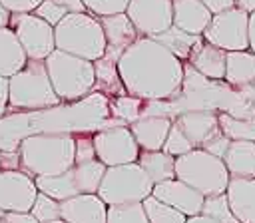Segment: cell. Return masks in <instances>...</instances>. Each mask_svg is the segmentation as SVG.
<instances>
[{"label": "cell", "instance_id": "41", "mask_svg": "<svg viewBox=\"0 0 255 223\" xmlns=\"http://www.w3.org/2000/svg\"><path fill=\"white\" fill-rule=\"evenodd\" d=\"M213 14H217V12H223V10H227V8H233L235 6V0H201Z\"/></svg>", "mask_w": 255, "mask_h": 223}, {"label": "cell", "instance_id": "16", "mask_svg": "<svg viewBox=\"0 0 255 223\" xmlns=\"http://www.w3.org/2000/svg\"><path fill=\"white\" fill-rule=\"evenodd\" d=\"M100 24H102L104 36H106V54L116 60L122 56V52L128 46H131L139 38V32L135 30V26L131 24V20L128 18L126 12L102 16Z\"/></svg>", "mask_w": 255, "mask_h": 223}, {"label": "cell", "instance_id": "42", "mask_svg": "<svg viewBox=\"0 0 255 223\" xmlns=\"http://www.w3.org/2000/svg\"><path fill=\"white\" fill-rule=\"evenodd\" d=\"M8 108V78L0 76V117Z\"/></svg>", "mask_w": 255, "mask_h": 223}, {"label": "cell", "instance_id": "27", "mask_svg": "<svg viewBox=\"0 0 255 223\" xmlns=\"http://www.w3.org/2000/svg\"><path fill=\"white\" fill-rule=\"evenodd\" d=\"M94 70H96V86L102 88L108 94H124L126 88L122 84V78L118 74V60L104 54L102 58H98L94 62Z\"/></svg>", "mask_w": 255, "mask_h": 223}, {"label": "cell", "instance_id": "12", "mask_svg": "<svg viewBox=\"0 0 255 223\" xmlns=\"http://www.w3.org/2000/svg\"><path fill=\"white\" fill-rule=\"evenodd\" d=\"M128 18L139 32V36H157L173 24L171 0H129L126 8Z\"/></svg>", "mask_w": 255, "mask_h": 223}, {"label": "cell", "instance_id": "6", "mask_svg": "<svg viewBox=\"0 0 255 223\" xmlns=\"http://www.w3.org/2000/svg\"><path fill=\"white\" fill-rule=\"evenodd\" d=\"M175 177L197 189L201 195L225 193L229 185V171L221 157L195 147L175 157Z\"/></svg>", "mask_w": 255, "mask_h": 223}, {"label": "cell", "instance_id": "1", "mask_svg": "<svg viewBox=\"0 0 255 223\" xmlns=\"http://www.w3.org/2000/svg\"><path fill=\"white\" fill-rule=\"evenodd\" d=\"M118 74L126 94L143 102L173 98L183 84V64L155 38L139 36L118 58Z\"/></svg>", "mask_w": 255, "mask_h": 223}, {"label": "cell", "instance_id": "5", "mask_svg": "<svg viewBox=\"0 0 255 223\" xmlns=\"http://www.w3.org/2000/svg\"><path fill=\"white\" fill-rule=\"evenodd\" d=\"M60 102L44 60H28L20 72L8 78V104L16 110H44Z\"/></svg>", "mask_w": 255, "mask_h": 223}, {"label": "cell", "instance_id": "43", "mask_svg": "<svg viewBox=\"0 0 255 223\" xmlns=\"http://www.w3.org/2000/svg\"><path fill=\"white\" fill-rule=\"evenodd\" d=\"M60 6H64L68 12H86V6L82 0H56Z\"/></svg>", "mask_w": 255, "mask_h": 223}, {"label": "cell", "instance_id": "18", "mask_svg": "<svg viewBox=\"0 0 255 223\" xmlns=\"http://www.w3.org/2000/svg\"><path fill=\"white\" fill-rule=\"evenodd\" d=\"M227 199L239 223H255V177H231Z\"/></svg>", "mask_w": 255, "mask_h": 223}, {"label": "cell", "instance_id": "13", "mask_svg": "<svg viewBox=\"0 0 255 223\" xmlns=\"http://www.w3.org/2000/svg\"><path fill=\"white\" fill-rule=\"evenodd\" d=\"M38 195L32 175L18 169H0V211H30Z\"/></svg>", "mask_w": 255, "mask_h": 223}, {"label": "cell", "instance_id": "50", "mask_svg": "<svg viewBox=\"0 0 255 223\" xmlns=\"http://www.w3.org/2000/svg\"><path fill=\"white\" fill-rule=\"evenodd\" d=\"M2 215H4V211H0V217H2Z\"/></svg>", "mask_w": 255, "mask_h": 223}, {"label": "cell", "instance_id": "25", "mask_svg": "<svg viewBox=\"0 0 255 223\" xmlns=\"http://www.w3.org/2000/svg\"><path fill=\"white\" fill-rule=\"evenodd\" d=\"M137 163L149 175L153 185L159 183V181L175 177V157L165 153L163 149H157V151H143L141 149L139 157H137Z\"/></svg>", "mask_w": 255, "mask_h": 223}, {"label": "cell", "instance_id": "30", "mask_svg": "<svg viewBox=\"0 0 255 223\" xmlns=\"http://www.w3.org/2000/svg\"><path fill=\"white\" fill-rule=\"evenodd\" d=\"M201 213L215 219L217 223H239L237 217L233 215L231 207H229V199L227 193H217V195H207L201 207Z\"/></svg>", "mask_w": 255, "mask_h": 223}, {"label": "cell", "instance_id": "48", "mask_svg": "<svg viewBox=\"0 0 255 223\" xmlns=\"http://www.w3.org/2000/svg\"><path fill=\"white\" fill-rule=\"evenodd\" d=\"M50 223H66L64 219H56V221H50Z\"/></svg>", "mask_w": 255, "mask_h": 223}, {"label": "cell", "instance_id": "26", "mask_svg": "<svg viewBox=\"0 0 255 223\" xmlns=\"http://www.w3.org/2000/svg\"><path fill=\"white\" fill-rule=\"evenodd\" d=\"M159 44H163L169 52H173L179 60H187L193 52V48L203 40V36H195V34H189V32H183L179 30L177 26H169L167 30H163L161 34L153 36Z\"/></svg>", "mask_w": 255, "mask_h": 223}, {"label": "cell", "instance_id": "44", "mask_svg": "<svg viewBox=\"0 0 255 223\" xmlns=\"http://www.w3.org/2000/svg\"><path fill=\"white\" fill-rule=\"evenodd\" d=\"M249 50L255 52V12L249 14Z\"/></svg>", "mask_w": 255, "mask_h": 223}, {"label": "cell", "instance_id": "29", "mask_svg": "<svg viewBox=\"0 0 255 223\" xmlns=\"http://www.w3.org/2000/svg\"><path fill=\"white\" fill-rule=\"evenodd\" d=\"M141 203H143V209H145L149 223H185L187 221V217L181 211L169 207L167 203L155 199L153 195L145 197Z\"/></svg>", "mask_w": 255, "mask_h": 223}, {"label": "cell", "instance_id": "11", "mask_svg": "<svg viewBox=\"0 0 255 223\" xmlns=\"http://www.w3.org/2000/svg\"><path fill=\"white\" fill-rule=\"evenodd\" d=\"M94 149H96V159H100L106 167L133 163L137 161L141 151L129 125L106 127L94 133Z\"/></svg>", "mask_w": 255, "mask_h": 223}, {"label": "cell", "instance_id": "28", "mask_svg": "<svg viewBox=\"0 0 255 223\" xmlns=\"http://www.w3.org/2000/svg\"><path fill=\"white\" fill-rule=\"evenodd\" d=\"M219 127L231 141L233 139L255 141V115L239 117L225 112V113H219Z\"/></svg>", "mask_w": 255, "mask_h": 223}, {"label": "cell", "instance_id": "20", "mask_svg": "<svg viewBox=\"0 0 255 223\" xmlns=\"http://www.w3.org/2000/svg\"><path fill=\"white\" fill-rule=\"evenodd\" d=\"M173 2V26L183 32L201 36L209 26L213 12L201 0H171Z\"/></svg>", "mask_w": 255, "mask_h": 223}, {"label": "cell", "instance_id": "33", "mask_svg": "<svg viewBox=\"0 0 255 223\" xmlns=\"http://www.w3.org/2000/svg\"><path fill=\"white\" fill-rule=\"evenodd\" d=\"M161 149H163L165 153L173 155V157H179V155H183V153L195 149V145H193L191 139L183 133V129L179 127V123L173 119V123H171V127H169V133H167L165 143H163Z\"/></svg>", "mask_w": 255, "mask_h": 223}, {"label": "cell", "instance_id": "15", "mask_svg": "<svg viewBox=\"0 0 255 223\" xmlns=\"http://www.w3.org/2000/svg\"><path fill=\"white\" fill-rule=\"evenodd\" d=\"M60 219L66 223H106L108 205L98 193H82L60 201Z\"/></svg>", "mask_w": 255, "mask_h": 223}, {"label": "cell", "instance_id": "24", "mask_svg": "<svg viewBox=\"0 0 255 223\" xmlns=\"http://www.w3.org/2000/svg\"><path fill=\"white\" fill-rule=\"evenodd\" d=\"M225 82L233 88H251L255 86V52H227Z\"/></svg>", "mask_w": 255, "mask_h": 223}, {"label": "cell", "instance_id": "49", "mask_svg": "<svg viewBox=\"0 0 255 223\" xmlns=\"http://www.w3.org/2000/svg\"><path fill=\"white\" fill-rule=\"evenodd\" d=\"M0 223H6V221H4V219H2V217H0Z\"/></svg>", "mask_w": 255, "mask_h": 223}, {"label": "cell", "instance_id": "23", "mask_svg": "<svg viewBox=\"0 0 255 223\" xmlns=\"http://www.w3.org/2000/svg\"><path fill=\"white\" fill-rule=\"evenodd\" d=\"M28 62V56L16 36V32L6 26L0 28V76L10 78L20 72Z\"/></svg>", "mask_w": 255, "mask_h": 223}, {"label": "cell", "instance_id": "14", "mask_svg": "<svg viewBox=\"0 0 255 223\" xmlns=\"http://www.w3.org/2000/svg\"><path fill=\"white\" fill-rule=\"evenodd\" d=\"M151 195L163 203H167L169 207L181 211L185 217L191 215H199L205 195H201L197 189H193L191 185H187L185 181L173 177V179H165L153 185Z\"/></svg>", "mask_w": 255, "mask_h": 223}, {"label": "cell", "instance_id": "32", "mask_svg": "<svg viewBox=\"0 0 255 223\" xmlns=\"http://www.w3.org/2000/svg\"><path fill=\"white\" fill-rule=\"evenodd\" d=\"M30 213L40 221V223H50V221H56L60 219V201L38 191L34 203H32V209Z\"/></svg>", "mask_w": 255, "mask_h": 223}, {"label": "cell", "instance_id": "17", "mask_svg": "<svg viewBox=\"0 0 255 223\" xmlns=\"http://www.w3.org/2000/svg\"><path fill=\"white\" fill-rule=\"evenodd\" d=\"M173 119L167 115H141L129 123V129L143 151H157L163 147Z\"/></svg>", "mask_w": 255, "mask_h": 223}, {"label": "cell", "instance_id": "8", "mask_svg": "<svg viewBox=\"0 0 255 223\" xmlns=\"http://www.w3.org/2000/svg\"><path fill=\"white\" fill-rule=\"evenodd\" d=\"M104 173H106V165L100 159H92L84 163H74L68 171L60 175L34 177V181H36L38 191L58 201H64V199H70L82 193H98Z\"/></svg>", "mask_w": 255, "mask_h": 223}, {"label": "cell", "instance_id": "10", "mask_svg": "<svg viewBox=\"0 0 255 223\" xmlns=\"http://www.w3.org/2000/svg\"><path fill=\"white\" fill-rule=\"evenodd\" d=\"M10 22L28 60H46L56 50L54 26H50L46 20H42L34 12L12 14Z\"/></svg>", "mask_w": 255, "mask_h": 223}, {"label": "cell", "instance_id": "47", "mask_svg": "<svg viewBox=\"0 0 255 223\" xmlns=\"http://www.w3.org/2000/svg\"><path fill=\"white\" fill-rule=\"evenodd\" d=\"M185 223H217V221L211 219V217H207V215H203V213H199V215H191V217H187Z\"/></svg>", "mask_w": 255, "mask_h": 223}, {"label": "cell", "instance_id": "45", "mask_svg": "<svg viewBox=\"0 0 255 223\" xmlns=\"http://www.w3.org/2000/svg\"><path fill=\"white\" fill-rule=\"evenodd\" d=\"M10 16H12V12L0 2V28H6L10 24Z\"/></svg>", "mask_w": 255, "mask_h": 223}, {"label": "cell", "instance_id": "7", "mask_svg": "<svg viewBox=\"0 0 255 223\" xmlns=\"http://www.w3.org/2000/svg\"><path fill=\"white\" fill-rule=\"evenodd\" d=\"M153 191V181L143 171V167L133 163L106 167L104 179L100 183L98 195L106 205H128L141 203Z\"/></svg>", "mask_w": 255, "mask_h": 223}, {"label": "cell", "instance_id": "4", "mask_svg": "<svg viewBox=\"0 0 255 223\" xmlns=\"http://www.w3.org/2000/svg\"><path fill=\"white\" fill-rule=\"evenodd\" d=\"M44 64H46L48 78L52 82L54 92L64 102L80 100L96 86L94 62L86 58H80L56 48L44 60Z\"/></svg>", "mask_w": 255, "mask_h": 223}, {"label": "cell", "instance_id": "39", "mask_svg": "<svg viewBox=\"0 0 255 223\" xmlns=\"http://www.w3.org/2000/svg\"><path fill=\"white\" fill-rule=\"evenodd\" d=\"M12 14H24V12H34L36 6L42 0H0Z\"/></svg>", "mask_w": 255, "mask_h": 223}, {"label": "cell", "instance_id": "21", "mask_svg": "<svg viewBox=\"0 0 255 223\" xmlns=\"http://www.w3.org/2000/svg\"><path fill=\"white\" fill-rule=\"evenodd\" d=\"M189 64L197 74H201L207 80H225V68H227V52L201 40L191 56L187 58Z\"/></svg>", "mask_w": 255, "mask_h": 223}, {"label": "cell", "instance_id": "31", "mask_svg": "<svg viewBox=\"0 0 255 223\" xmlns=\"http://www.w3.org/2000/svg\"><path fill=\"white\" fill-rule=\"evenodd\" d=\"M106 223H149L143 203H128V205H108Z\"/></svg>", "mask_w": 255, "mask_h": 223}, {"label": "cell", "instance_id": "34", "mask_svg": "<svg viewBox=\"0 0 255 223\" xmlns=\"http://www.w3.org/2000/svg\"><path fill=\"white\" fill-rule=\"evenodd\" d=\"M110 108H112V113H114L116 117L135 121V119H137V115L141 113L143 100H139V98H135V96L126 94V96H120V98L112 100Z\"/></svg>", "mask_w": 255, "mask_h": 223}, {"label": "cell", "instance_id": "19", "mask_svg": "<svg viewBox=\"0 0 255 223\" xmlns=\"http://www.w3.org/2000/svg\"><path fill=\"white\" fill-rule=\"evenodd\" d=\"M175 121L179 123V127L191 139V143L195 147H201L209 137H213L217 131H221V127H219V113L207 112V110L183 112V113H179L175 117Z\"/></svg>", "mask_w": 255, "mask_h": 223}, {"label": "cell", "instance_id": "22", "mask_svg": "<svg viewBox=\"0 0 255 223\" xmlns=\"http://www.w3.org/2000/svg\"><path fill=\"white\" fill-rule=\"evenodd\" d=\"M229 177H255V141L233 139L223 155Z\"/></svg>", "mask_w": 255, "mask_h": 223}, {"label": "cell", "instance_id": "37", "mask_svg": "<svg viewBox=\"0 0 255 223\" xmlns=\"http://www.w3.org/2000/svg\"><path fill=\"white\" fill-rule=\"evenodd\" d=\"M76 137V163L96 159L94 135H74Z\"/></svg>", "mask_w": 255, "mask_h": 223}, {"label": "cell", "instance_id": "38", "mask_svg": "<svg viewBox=\"0 0 255 223\" xmlns=\"http://www.w3.org/2000/svg\"><path fill=\"white\" fill-rule=\"evenodd\" d=\"M229 143H231V139H229L223 131H217L213 137H209V139L201 145V149H205L207 153L217 155V157H221V159H223V155H225V151H227Z\"/></svg>", "mask_w": 255, "mask_h": 223}, {"label": "cell", "instance_id": "2", "mask_svg": "<svg viewBox=\"0 0 255 223\" xmlns=\"http://www.w3.org/2000/svg\"><path fill=\"white\" fill-rule=\"evenodd\" d=\"M18 157L32 177L60 175L76 163V137L72 133H34L20 141Z\"/></svg>", "mask_w": 255, "mask_h": 223}, {"label": "cell", "instance_id": "35", "mask_svg": "<svg viewBox=\"0 0 255 223\" xmlns=\"http://www.w3.org/2000/svg\"><path fill=\"white\" fill-rule=\"evenodd\" d=\"M86 6V12L102 18V16H110V14H118V12H126L129 0H82Z\"/></svg>", "mask_w": 255, "mask_h": 223}, {"label": "cell", "instance_id": "3", "mask_svg": "<svg viewBox=\"0 0 255 223\" xmlns=\"http://www.w3.org/2000/svg\"><path fill=\"white\" fill-rule=\"evenodd\" d=\"M56 48L90 62L106 54V36L100 18L90 12H68L54 26Z\"/></svg>", "mask_w": 255, "mask_h": 223}, {"label": "cell", "instance_id": "40", "mask_svg": "<svg viewBox=\"0 0 255 223\" xmlns=\"http://www.w3.org/2000/svg\"><path fill=\"white\" fill-rule=\"evenodd\" d=\"M2 219L6 223H40L30 211H10V213H4Z\"/></svg>", "mask_w": 255, "mask_h": 223}, {"label": "cell", "instance_id": "36", "mask_svg": "<svg viewBox=\"0 0 255 223\" xmlns=\"http://www.w3.org/2000/svg\"><path fill=\"white\" fill-rule=\"evenodd\" d=\"M34 14L40 16L42 20H46L50 26H56V24L68 14V10H66L64 6H60L56 0H42V2L36 6Z\"/></svg>", "mask_w": 255, "mask_h": 223}, {"label": "cell", "instance_id": "46", "mask_svg": "<svg viewBox=\"0 0 255 223\" xmlns=\"http://www.w3.org/2000/svg\"><path fill=\"white\" fill-rule=\"evenodd\" d=\"M235 6L241 8V10H245L247 14L255 12V0H235Z\"/></svg>", "mask_w": 255, "mask_h": 223}, {"label": "cell", "instance_id": "9", "mask_svg": "<svg viewBox=\"0 0 255 223\" xmlns=\"http://www.w3.org/2000/svg\"><path fill=\"white\" fill-rule=\"evenodd\" d=\"M201 36L225 52L249 50V14L237 6L217 12Z\"/></svg>", "mask_w": 255, "mask_h": 223}]
</instances>
